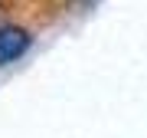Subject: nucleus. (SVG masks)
Here are the masks:
<instances>
[{"label":"nucleus","mask_w":147,"mask_h":138,"mask_svg":"<svg viewBox=\"0 0 147 138\" xmlns=\"http://www.w3.org/2000/svg\"><path fill=\"white\" fill-rule=\"evenodd\" d=\"M30 49V33L16 23H3L0 27V66L16 63L23 53Z\"/></svg>","instance_id":"1"}]
</instances>
